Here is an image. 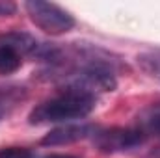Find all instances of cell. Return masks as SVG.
<instances>
[{
    "label": "cell",
    "instance_id": "6da1fadb",
    "mask_svg": "<svg viewBox=\"0 0 160 158\" xmlns=\"http://www.w3.org/2000/svg\"><path fill=\"white\" fill-rule=\"evenodd\" d=\"M97 99L89 93L77 89H62L52 99L38 104L30 116V125H45V123H62L88 117L95 108Z\"/></svg>",
    "mask_w": 160,
    "mask_h": 158
},
{
    "label": "cell",
    "instance_id": "7a4b0ae2",
    "mask_svg": "<svg viewBox=\"0 0 160 158\" xmlns=\"http://www.w3.org/2000/svg\"><path fill=\"white\" fill-rule=\"evenodd\" d=\"M24 9L28 11L30 21L45 34L62 36V34H67L69 30H73V26H75V17L52 2L28 0V2H24Z\"/></svg>",
    "mask_w": 160,
    "mask_h": 158
},
{
    "label": "cell",
    "instance_id": "3957f363",
    "mask_svg": "<svg viewBox=\"0 0 160 158\" xmlns=\"http://www.w3.org/2000/svg\"><path fill=\"white\" fill-rule=\"evenodd\" d=\"M145 134L140 128H106V130H95L93 134V145L104 155H116L127 153L132 149H138L145 143Z\"/></svg>",
    "mask_w": 160,
    "mask_h": 158
},
{
    "label": "cell",
    "instance_id": "277c9868",
    "mask_svg": "<svg viewBox=\"0 0 160 158\" xmlns=\"http://www.w3.org/2000/svg\"><path fill=\"white\" fill-rule=\"evenodd\" d=\"M95 126L91 125H63V126H58L54 130H50L43 140H41V145H47V147H56V145H69V143H75L80 140H86L89 136L95 134Z\"/></svg>",
    "mask_w": 160,
    "mask_h": 158
},
{
    "label": "cell",
    "instance_id": "5b68a950",
    "mask_svg": "<svg viewBox=\"0 0 160 158\" xmlns=\"http://www.w3.org/2000/svg\"><path fill=\"white\" fill-rule=\"evenodd\" d=\"M24 99H26V89L21 86L0 87V121L9 117Z\"/></svg>",
    "mask_w": 160,
    "mask_h": 158
},
{
    "label": "cell",
    "instance_id": "8992f818",
    "mask_svg": "<svg viewBox=\"0 0 160 158\" xmlns=\"http://www.w3.org/2000/svg\"><path fill=\"white\" fill-rule=\"evenodd\" d=\"M21 63H22V54L0 37V73L2 75L15 73L21 67Z\"/></svg>",
    "mask_w": 160,
    "mask_h": 158
},
{
    "label": "cell",
    "instance_id": "52a82bcc",
    "mask_svg": "<svg viewBox=\"0 0 160 158\" xmlns=\"http://www.w3.org/2000/svg\"><path fill=\"white\" fill-rule=\"evenodd\" d=\"M145 136L147 134H155L160 136V106L147 110L142 116V128H140Z\"/></svg>",
    "mask_w": 160,
    "mask_h": 158
},
{
    "label": "cell",
    "instance_id": "ba28073f",
    "mask_svg": "<svg viewBox=\"0 0 160 158\" xmlns=\"http://www.w3.org/2000/svg\"><path fill=\"white\" fill-rule=\"evenodd\" d=\"M32 151L24 147H4L0 149V158H32Z\"/></svg>",
    "mask_w": 160,
    "mask_h": 158
},
{
    "label": "cell",
    "instance_id": "9c48e42d",
    "mask_svg": "<svg viewBox=\"0 0 160 158\" xmlns=\"http://www.w3.org/2000/svg\"><path fill=\"white\" fill-rule=\"evenodd\" d=\"M17 11V6L9 0H0V17H9Z\"/></svg>",
    "mask_w": 160,
    "mask_h": 158
},
{
    "label": "cell",
    "instance_id": "30bf717a",
    "mask_svg": "<svg viewBox=\"0 0 160 158\" xmlns=\"http://www.w3.org/2000/svg\"><path fill=\"white\" fill-rule=\"evenodd\" d=\"M45 158H77V156H71V155H48Z\"/></svg>",
    "mask_w": 160,
    "mask_h": 158
}]
</instances>
